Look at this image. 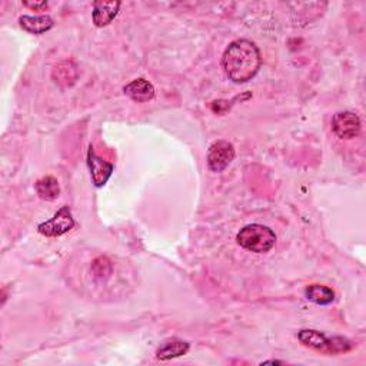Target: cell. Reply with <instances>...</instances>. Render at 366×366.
I'll return each mask as SVG.
<instances>
[{
  "label": "cell",
  "mask_w": 366,
  "mask_h": 366,
  "mask_svg": "<svg viewBox=\"0 0 366 366\" xmlns=\"http://www.w3.org/2000/svg\"><path fill=\"white\" fill-rule=\"evenodd\" d=\"M235 159V148L228 140H216L208 151V166L212 172L221 174Z\"/></svg>",
  "instance_id": "277c9868"
},
{
  "label": "cell",
  "mask_w": 366,
  "mask_h": 366,
  "mask_svg": "<svg viewBox=\"0 0 366 366\" xmlns=\"http://www.w3.org/2000/svg\"><path fill=\"white\" fill-rule=\"evenodd\" d=\"M20 26L33 35H42L47 31H51L53 28V19L47 15L42 16H20L19 17Z\"/></svg>",
  "instance_id": "30bf717a"
},
{
  "label": "cell",
  "mask_w": 366,
  "mask_h": 366,
  "mask_svg": "<svg viewBox=\"0 0 366 366\" xmlns=\"http://www.w3.org/2000/svg\"><path fill=\"white\" fill-rule=\"evenodd\" d=\"M120 2H94L93 3V23L97 28L108 26V24L116 17Z\"/></svg>",
  "instance_id": "9c48e42d"
},
{
  "label": "cell",
  "mask_w": 366,
  "mask_h": 366,
  "mask_svg": "<svg viewBox=\"0 0 366 366\" xmlns=\"http://www.w3.org/2000/svg\"><path fill=\"white\" fill-rule=\"evenodd\" d=\"M332 131L339 139H353L360 133V119L353 112H339L332 119Z\"/></svg>",
  "instance_id": "8992f818"
},
{
  "label": "cell",
  "mask_w": 366,
  "mask_h": 366,
  "mask_svg": "<svg viewBox=\"0 0 366 366\" xmlns=\"http://www.w3.org/2000/svg\"><path fill=\"white\" fill-rule=\"evenodd\" d=\"M88 166L90 170V176L93 181V185L96 188H102L108 183L109 178L113 174V169L115 166L106 160H103L102 158L97 156L93 151V148L90 146L89 152H88Z\"/></svg>",
  "instance_id": "52a82bcc"
},
{
  "label": "cell",
  "mask_w": 366,
  "mask_h": 366,
  "mask_svg": "<svg viewBox=\"0 0 366 366\" xmlns=\"http://www.w3.org/2000/svg\"><path fill=\"white\" fill-rule=\"evenodd\" d=\"M36 192L39 194V198L43 201H55L59 198L60 193V186L56 178L53 176H46L38 181L36 183Z\"/></svg>",
  "instance_id": "4fadbf2b"
},
{
  "label": "cell",
  "mask_w": 366,
  "mask_h": 366,
  "mask_svg": "<svg viewBox=\"0 0 366 366\" xmlns=\"http://www.w3.org/2000/svg\"><path fill=\"white\" fill-rule=\"evenodd\" d=\"M124 92L126 96H129L132 101L138 102V103H144V102H149L155 97V88L152 86V83H149L146 79H135L131 83H128L124 88Z\"/></svg>",
  "instance_id": "ba28073f"
},
{
  "label": "cell",
  "mask_w": 366,
  "mask_h": 366,
  "mask_svg": "<svg viewBox=\"0 0 366 366\" xmlns=\"http://www.w3.org/2000/svg\"><path fill=\"white\" fill-rule=\"evenodd\" d=\"M305 297L316 305H329L335 301V292L324 285H310L305 290Z\"/></svg>",
  "instance_id": "7c38bea8"
},
{
  "label": "cell",
  "mask_w": 366,
  "mask_h": 366,
  "mask_svg": "<svg viewBox=\"0 0 366 366\" xmlns=\"http://www.w3.org/2000/svg\"><path fill=\"white\" fill-rule=\"evenodd\" d=\"M262 58L258 46L247 39L232 42L224 52L222 66L226 76L235 83L252 81L260 69Z\"/></svg>",
  "instance_id": "6da1fadb"
},
{
  "label": "cell",
  "mask_w": 366,
  "mask_h": 366,
  "mask_svg": "<svg viewBox=\"0 0 366 366\" xmlns=\"http://www.w3.org/2000/svg\"><path fill=\"white\" fill-rule=\"evenodd\" d=\"M298 338L305 347H309L315 351H319L329 355H336L348 352L352 349V342L347 338L342 336H335V338H326L325 333L313 329H303L298 333Z\"/></svg>",
  "instance_id": "3957f363"
},
{
  "label": "cell",
  "mask_w": 366,
  "mask_h": 366,
  "mask_svg": "<svg viewBox=\"0 0 366 366\" xmlns=\"http://www.w3.org/2000/svg\"><path fill=\"white\" fill-rule=\"evenodd\" d=\"M23 5L35 10H44L47 8V2H44V0L43 2H23Z\"/></svg>",
  "instance_id": "5bb4252c"
},
{
  "label": "cell",
  "mask_w": 366,
  "mask_h": 366,
  "mask_svg": "<svg viewBox=\"0 0 366 366\" xmlns=\"http://www.w3.org/2000/svg\"><path fill=\"white\" fill-rule=\"evenodd\" d=\"M239 245L249 252L266 253L269 252L276 243V235L267 226L252 224L242 228L236 236Z\"/></svg>",
  "instance_id": "7a4b0ae2"
},
{
  "label": "cell",
  "mask_w": 366,
  "mask_h": 366,
  "mask_svg": "<svg viewBox=\"0 0 366 366\" xmlns=\"http://www.w3.org/2000/svg\"><path fill=\"white\" fill-rule=\"evenodd\" d=\"M75 226V219L72 216L69 206H63L58 210V213L44 224H40L38 231L40 235L47 238H56L67 233L70 229Z\"/></svg>",
  "instance_id": "5b68a950"
},
{
  "label": "cell",
  "mask_w": 366,
  "mask_h": 366,
  "mask_svg": "<svg viewBox=\"0 0 366 366\" xmlns=\"http://www.w3.org/2000/svg\"><path fill=\"white\" fill-rule=\"evenodd\" d=\"M189 351V344L185 342V340L181 339H170L163 342L158 351H156V358L159 360H169V359H175L179 356L186 355Z\"/></svg>",
  "instance_id": "8fae6325"
}]
</instances>
